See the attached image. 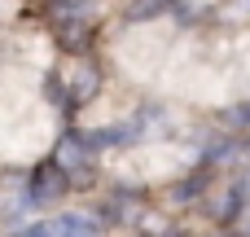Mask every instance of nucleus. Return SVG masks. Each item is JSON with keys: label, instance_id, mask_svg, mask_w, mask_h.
<instances>
[{"label": "nucleus", "instance_id": "1", "mask_svg": "<svg viewBox=\"0 0 250 237\" xmlns=\"http://www.w3.org/2000/svg\"><path fill=\"white\" fill-rule=\"evenodd\" d=\"M66 189H70L66 172H62L57 163H44V167H35V172H31L22 202H26V207H53V202H62V198H66Z\"/></svg>", "mask_w": 250, "mask_h": 237}, {"label": "nucleus", "instance_id": "2", "mask_svg": "<svg viewBox=\"0 0 250 237\" xmlns=\"http://www.w3.org/2000/svg\"><path fill=\"white\" fill-rule=\"evenodd\" d=\"M92 154H97V150L88 145V136H75V132H70V136L62 141V150H57L53 163H57V167L66 172V180L75 185V180H88V176H92Z\"/></svg>", "mask_w": 250, "mask_h": 237}, {"label": "nucleus", "instance_id": "3", "mask_svg": "<svg viewBox=\"0 0 250 237\" xmlns=\"http://www.w3.org/2000/svg\"><path fill=\"white\" fill-rule=\"evenodd\" d=\"M53 233L57 237H101V220L88 215V211H66L53 220Z\"/></svg>", "mask_w": 250, "mask_h": 237}, {"label": "nucleus", "instance_id": "4", "mask_svg": "<svg viewBox=\"0 0 250 237\" xmlns=\"http://www.w3.org/2000/svg\"><path fill=\"white\" fill-rule=\"evenodd\" d=\"M88 9H92V0H48V4H44V13L53 18L57 31L79 26V13H88Z\"/></svg>", "mask_w": 250, "mask_h": 237}, {"label": "nucleus", "instance_id": "5", "mask_svg": "<svg viewBox=\"0 0 250 237\" xmlns=\"http://www.w3.org/2000/svg\"><path fill=\"white\" fill-rule=\"evenodd\" d=\"M97 70H92V62H79L75 66V79H70V101L75 106H83V101H92V92H97Z\"/></svg>", "mask_w": 250, "mask_h": 237}, {"label": "nucleus", "instance_id": "6", "mask_svg": "<svg viewBox=\"0 0 250 237\" xmlns=\"http://www.w3.org/2000/svg\"><path fill=\"white\" fill-rule=\"evenodd\" d=\"M163 9H171V0H132L127 18H132V22H145V18H158Z\"/></svg>", "mask_w": 250, "mask_h": 237}, {"label": "nucleus", "instance_id": "7", "mask_svg": "<svg viewBox=\"0 0 250 237\" xmlns=\"http://www.w3.org/2000/svg\"><path fill=\"white\" fill-rule=\"evenodd\" d=\"M242 198H246V185H233V189H229V198H224V211H220V220H233V215L242 211Z\"/></svg>", "mask_w": 250, "mask_h": 237}, {"label": "nucleus", "instance_id": "8", "mask_svg": "<svg viewBox=\"0 0 250 237\" xmlns=\"http://www.w3.org/2000/svg\"><path fill=\"white\" fill-rule=\"evenodd\" d=\"M18 237H57V233H53V220H44V224H26Z\"/></svg>", "mask_w": 250, "mask_h": 237}]
</instances>
